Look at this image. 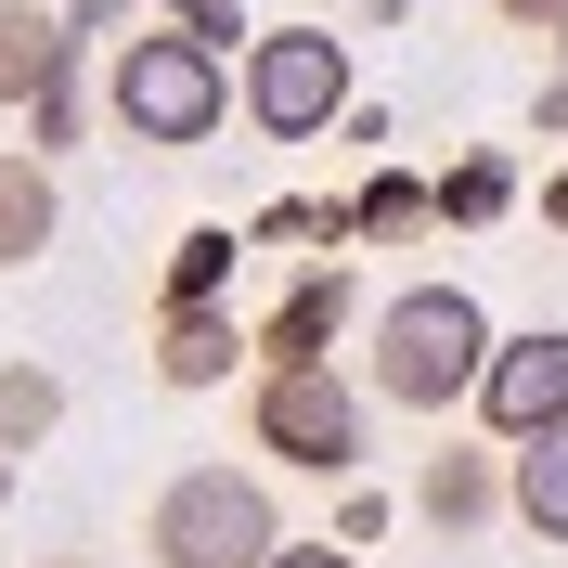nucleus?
Returning <instances> with one entry per match:
<instances>
[{
  "instance_id": "f03ea898",
  "label": "nucleus",
  "mask_w": 568,
  "mask_h": 568,
  "mask_svg": "<svg viewBox=\"0 0 568 568\" xmlns=\"http://www.w3.org/2000/svg\"><path fill=\"white\" fill-rule=\"evenodd\" d=\"M104 130L142 142V155H207V142L233 130V52L181 39L169 13L130 27V39L104 52Z\"/></svg>"
},
{
  "instance_id": "bb28decb",
  "label": "nucleus",
  "mask_w": 568,
  "mask_h": 568,
  "mask_svg": "<svg viewBox=\"0 0 568 568\" xmlns=\"http://www.w3.org/2000/svg\"><path fill=\"white\" fill-rule=\"evenodd\" d=\"M52 568H116V556H52Z\"/></svg>"
},
{
  "instance_id": "7ed1b4c3",
  "label": "nucleus",
  "mask_w": 568,
  "mask_h": 568,
  "mask_svg": "<svg viewBox=\"0 0 568 568\" xmlns=\"http://www.w3.org/2000/svg\"><path fill=\"white\" fill-rule=\"evenodd\" d=\"M142 556L155 568H272L284 556V504L258 465H181L155 517H142Z\"/></svg>"
},
{
  "instance_id": "6ab92c4d",
  "label": "nucleus",
  "mask_w": 568,
  "mask_h": 568,
  "mask_svg": "<svg viewBox=\"0 0 568 568\" xmlns=\"http://www.w3.org/2000/svg\"><path fill=\"white\" fill-rule=\"evenodd\" d=\"M169 27H181V39H207V52H246V39H258V27H246V0H169Z\"/></svg>"
},
{
  "instance_id": "6e6552de",
  "label": "nucleus",
  "mask_w": 568,
  "mask_h": 568,
  "mask_svg": "<svg viewBox=\"0 0 568 568\" xmlns=\"http://www.w3.org/2000/svg\"><path fill=\"white\" fill-rule=\"evenodd\" d=\"M414 517L439 542H478L504 517V439H439V453L414 465Z\"/></svg>"
},
{
  "instance_id": "2eb2a0df",
  "label": "nucleus",
  "mask_w": 568,
  "mask_h": 568,
  "mask_svg": "<svg viewBox=\"0 0 568 568\" xmlns=\"http://www.w3.org/2000/svg\"><path fill=\"white\" fill-rule=\"evenodd\" d=\"M504 220H517V155H491V142L453 155L439 169V233H504Z\"/></svg>"
},
{
  "instance_id": "a211bd4d",
  "label": "nucleus",
  "mask_w": 568,
  "mask_h": 568,
  "mask_svg": "<svg viewBox=\"0 0 568 568\" xmlns=\"http://www.w3.org/2000/svg\"><path fill=\"white\" fill-rule=\"evenodd\" d=\"M246 246H349V194L323 207V194H284V207L246 220Z\"/></svg>"
},
{
  "instance_id": "b1692460",
  "label": "nucleus",
  "mask_w": 568,
  "mask_h": 568,
  "mask_svg": "<svg viewBox=\"0 0 568 568\" xmlns=\"http://www.w3.org/2000/svg\"><path fill=\"white\" fill-rule=\"evenodd\" d=\"M542 233H568V155L542 169Z\"/></svg>"
},
{
  "instance_id": "ddd939ff",
  "label": "nucleus",
  "mask_w": 568,
  "mask_h": 568,
  "mask_svg": "<svg viewBox=\"0 0 568 568\" xmlns=\"http://www.w3.org/2000/svg\"><path fill=\"white\" fill-rule=\"evenodd\" d=\"M504 517L530 542H568V426H542V439L504 453Z\"/></svg>"
},
{
  "instance_id": "dca6fc26",
  "label": "nucleus",
  "mask_w": 568,
  "mask_h": 568,
  "mask_svg": "<svg viewBox=\"0 0 568 568\" xmlns=\"http://www.w3.org/2000/svg\"><path fill=\"white\" fill-rule=\"evenodd\" d=\"M65 426V375L52 362H0V453H39Z\"/></svg>"
},
{
  "instance_id": "412c9836",
  "label": "nucleus",
  "mask_w": 568,
  "mask_h": 568,
  "mask_svg": "<svg viewBox=\"0 0 568 568\" xmlns=\"http://www.w3.org/2000/svg\"><path fill=\"white\" fill-rule=\"evenodd\" d=\"M530 130H542V142H568V78H556V65H542V91H530Z\"/></svg>"
},
{
  "instance_id": "423d86ee",
  "label": "nucleus",
  "mask_w": 568,
  "mask_h": 568,
  "mask_svg": "<svg viewBox=\"0 0 568 568\" xmlns=\"http://www.w3.org/2000/svg\"><path fill=\"white\" fill-rule=\"evenodd\" d=\"M478 439H542V426H568V323H530V336H491V375H478Z\"/></svg>"
},
{
  "instance_id": "20e7f679",
  "label": "nucleus",
  "mask_w": 568,
  "mask_h": 568,
  "mask_svg": "<svg viewBox=\"0 0 568 568\" xmlns=\"http://www.w3.org/2000/svg\"><path fill=\"white\" fill-rule=\"evenodd\" d=\"M362 426H375V388L336 362H258L246 375V439L297 478H362Z\"/></svg>"
},
{
  "instance_id": "f3484780",
  "label": "nucleus",
  "mask_w": 568,
  "mask_h": 568,
  "mask_svg": "<svg viewBox=\"0 0 568 568\" xmlns=\"http://www.w3.org/2000/svg\"><path fill=\"white\" fill-rule=\"evenodd\" d=\"M91 104H104V78H91V65H65V78L27 104V155H65V142L91 130Z\"/></svg>"
},
{
  "instance_id": "1a4fd4ad",
  "label": "nucleus",
  "mask_w": 568,
  "mask_h": 568,
  "mask_svg": "<svg viewBox=\"0 0 568 568\" xmlns=\"http://www.w3.org/2000/svg\"><path fill=\"white\" fill-rule=\"evenodd\" d=\"M155 375L169 388H233V375H258V323H233V297L220 311H155Z\"/></svg>"
},
{
  "instance_id": "39448f33",
  "label": "nucleus",
  "mask_w": 568,
  "mask_h": 568,
  "mask_svg": "<svg viewBox=\"0 0 568 568\" xmlns=\"http://www.w3.org/2000/svg\"><path fill=\"white\" fill-rule=\"evenodd\" d=\"M349 104H362V65H349L336 27H258L246 52H233V116H246L258 142H323Z\"/></svg>"
},
{
  "instance_id": "9b49d317",
  "label": "nucleus",
  "mask_w": 568,
  "mask_h": 568,
  "mask_svg": "<svg viewBox=\"0 0 568 568\" xmlns=\"http://www.w3.org/2000/svg\"><path fill=\"white\" fill-rule=\"evenodd\" d=\"M52 233H65V181H52V155L0 142V272L52 258Z\"/></svg>"
},
{
  "instance_id": "393cba45",
  "label": "nucleus",
  "mask_w": 568,
  "mask_h": 568,
  "mask_svg": "<svg viewBox=\"0 0 568 568\" xmlns=\"http://www.w3.org/2000/svg\"><path fill=\"white\" fill-rule=\"evenodd\" d=\"M491 13H504V27H556L568 0H491Z\"/></svg>"
},
{
  "instance_id": "f8f14e48",
  "label": "nucleus",
  "mask_w": 568,
  "mask_h": 568,
  "mask_svg": "<svg viewBox=\"0 0 568 568\" xmlns=\"http://www.w3.org/2000/svg\"><path fill=\"white\" fill-rule=\"evenodd\" d=\"M439 233V181L426 169H362L349 181V246H426Z\"/></svg>"
},
{
  "instance_id": "aec40b11",
  "label": "nucleus",
  "mask_w": 568,
  "mask_h": 568,
  "mask_svg": "<svg viewBox=\"0 0 568 568\" xmlns=\"http://www.w3.org/2000/svg\"><path fill=\"white\" fill-rule=\"evenodd\" d=\"M336 542H349V556L388 542V491H375V478H336Z\"/></svg>"
},
{
  "instance_id": "a878e982",
  "label": "nucleus",
  "mask_w": 568,
  "mask_h": 568,
  "mask_svg": "<svg viewBox=\"0 0 568 568\" xmlns=\"http://www.w3.org/2000/svg\"><path fill=\"white\" fill-rule=\"evenodd\" d=\"M542 52H556V78H568V13H556V27H542Z\"/></svg>"
},
{
  "instance_id": "0eeeda50",
  "label": "nucleus",
  "mask_w": 568,
  "mask_h": 568,
  "mask_svg": "<svg viewBox=\"0 0 568 568\" xmlns=\"http://www.w3.org/2000/svg\"><path fill=\"white\" fill-rule=\"evenodd\" d=\"M349 323H362L349 258H311V272H297L272 311H258V362H336V336H349Z\"/></svg>"
},
{
  "instance_id": "5701e85b",
  "label": "nucleus",
  "mask_w": 568,
  "mask_h": 568,
  "mask_svg": "<svg viewBox=\"0 0 568 568\" xmlns=\"http://www.w3.org/2000/svg\"><path fill=\"white\" fill-rule=\"evenodd\" d=\"M116 13H130V0H65V27H78V39H104Z\"/></svg>"
},
{
  "instance_id": "4be33fe9",
  "label": "nucleus",
  "mask_w": 568,
  "mask_h": 568,
  "mask_svg": "<svg viewBox=\"0 0 568 568\" xmlns=\"http://www.w3.org/2000/svg\"><path fill=\"white\" fill-rule=\"evenodd\" d=\"M272 568H362V556H349V542H297V530H284V556H272Z\"/></svg>"
},
{
  "instance_id": "4468645a",
  "label": "nucleus",
  "mask_w": 568,
  "mask_h": 568,
  "mask_svg": "<svg viewBox=\"0 0 568 568\" xmlns=\"http://www.w3.org/2000/svg\"><path fill=\"white\" fill-rule=\"evenodd\" d=\"M233 258H246V220H194L155 272V311H220L233 297Z\"/></svg>"
},
{
  "instance_id": "cd10ccee",
  "label": "nucleus",
  "mask_w": 568,
  "mask_h": 568,
  "mask_svg": "<svg viewBox=\"0 0 568 568\" xmlns=\"http://www.w3.org/2000/svg\"><path fill=\"white\" fill-rule=\"evenodd\" d=\"M0 504H13V453H0Z\"/></svg>"
},
{
  "instance_id": "9d476101",
  "label": "nucleus",
  "mask_w": 568,
  "mask_h": 568,
  "mask_svg": "<svg viewBox=\"0 0 568 568\" xmlns=\"http://www.w3.org/2000/svg\"><path fill=\"white\" fill-rule=\"evenodd\" d=\"M65 65H91V39L52 13V0H0V116H27Z\"/></svg>"
},
{
  "instance_id": "f257e3e1",
  "label": "nucleus",
  "mask_w": 568,
  "mask_h": 568,
  "mask_svg": "<svg viewBox=\"0 0 568 568\" xmlns=\"http://www.w3.org/2000/svg\"><path fill=\"white\" fill-rule=\"evenodd\" d=\"M491 336L504 323L465 297V284H400V297H375L362 311V388L388 400V414H465L478 400V375H491Z\"/></svg>"
},
{
  "instance_id": "c85d7f7f",
  "label": "nucleus",
  "mask_w": 568,
  "mask_h": 568,
  "mask_svg": "<svg viewBox=\"0 0 568 568\" xmlns=\"http://www.w3.org/2000/svg\"><path fill=\"white\" fill-rule=\"evenodd\" d=\"M362 13H400V0H362Z\"/></svg>"
}]
</instances>
